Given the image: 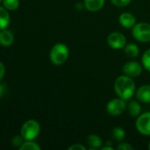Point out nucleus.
<instances>
[{"mask_svg":"<svg viewBox=\"0 0 150 150\" xmlns=\"http://www.w3.org/2000/svg\"><path fill=\"white\" fill-rule=\"evenodd\" d=\"M122 69L125 75L131 77H137L142 72V66L135 61H130L125 63Z\"/></svg>","mask_w":150,"mask_h":150,"instance_id":"6e6552de","label":"nucleus"},{"mask_svg":"<svg viewBox=\"0 0 150 150\" xmlns=\"http://www.w3.org/2000/svg\"><path fill=\"white\" fill-rule=\"evenodd\" d=\"M111 3L116 5V6H118V7H125V6H127L131 2L132 0H111Z\"/></svg>","mask_w":150,"mask_h":150,"instance_id":"4be33fe9","label":"nucleus"},{"mask_svg":"<svg viewBox=\"0 0 150 150\" xmlns=\"http://www.w3.org/2000/svg\"><path fill=\"white\" fill-rule=\"evenodd\" d=\"M133 36L135 40L140 42H149L150 41V24L146 22H141L135 24L132 31Z\"/></svg>","mask_w":150,"mask_h":150,"instance_id":"20e7f679","label":"nucleus"},{"mask_svg":"<svg viewBox=\"0 0 150 150\" xmlns=\"http://www.w3.org/2000/svg\"><path fill=\"white\" fill-rule=\"evenodd\" d=\"M135 82L131 76L126 75L118 76L114 83V90L118 98L128 100L130 99L135 92Z\"/></svg>","mask_w":150,"mask_h":150,"instance_id":"f257e3e1","label":"nucleus"},{"mask_svg":"<svg viewBox=\"0 0 150 150\" xmlns=\"http://www.w3.org/2000/svg\"><path fill=\"white\" fill-rule=\"evenodd\" d=\"M14 41L13 33L6 29L0 31V45L3 47H10Z\"/></svg>","mask_w":150,"mask_h":150,"instance_id":"9b49d317","label":"nucleus"},{"mask_svg":"<svg viewBox=\"0 0 150 150\" xmlns=\"http://www.w3.org/2000/svg\"><path fill=\"white\" fill-rule=\"evenodd\" d=\"M105 0H84V6L88 11H98L104 5Z\"/></svg>","mask_w":150,"mask_h":150,"instance_id":"f8f14e48","label":"nucleus"},{"mask_svg":"<svg viewBox=\"0 0 150 150\" xmlns=\"http://www.w3.org/2000/svg\"><path fill=\"white\" fill-rule=\"evenodd\" d=\"M10 24V14L8 10L4 6H0V31L6 29Z\"/></svg>","mask_w":150,"mask_h":150,"instance_id":"ddd939ff","label":"nucleus"},{"mask_svg":"<svg viewBox=\"0 0 150 150\" xmlns=\"http://www.w3.org/2000/svg\"><path fill=\"white\" fill-rule=\"evenodd\" d=\"M1 2H3V0H0V3H1Z\"/></svg>","mask_w":150,"mask_h":150,"instance_id":"c756f323","label":"nucleus"},{"mask_svg":"<svg viewBox=\"0 0 150 150\" xmlns=\"http://www.w3.org/2000/svg\"><path fill=\"white\" fill-rule=\"evenodd\" d=\"M20 150H41V147L33 141H27L19 147Z\"/></svg>","mask_w":150,"mask_h":150,"instance_id":"6ab92c4d","label":"nucleus"},{"mask_svg":"<svg viewBox=\"0 0 150 150\" xmlns=\"http://www.w3.org/2000/svg\"><path fill=\"white\" fill-rule=\"evenodd\" d=\"M40 130V124L34 120H29L23 124L20 129V134L24 140L33 141L39 135Z\"/></svg>","mask_w":150,"mask_h":150,"instance_id":"7ed1b4c3","label":"nucleus"},{"mask_svg":"<svg viewBox=\"0 0 150 150\" xmlns=\"http://www.w3.org/2000/svg\"><path fill=\"white\" fill-rule=\"evenodd\" d=\"M68 150H86V147H84L81 144L76 143V144H73V145L70 146L68 148Z\"/></svg>","mask_w":150,"mask_h":150,"instance_id":"b1692460","label":"nucleus"},{"mask_svg":"<svg viewBox=\"0 0 150 150\" xmlns=\"http://www.w3.org/2000/svg\"><path fill=\"white\" fill-rule=\"evenodd\" d=\"M118 150H133V147L132 145H130L129 143H126V142H122V143H119L118 148Z\"/></svg>","mask_w":150,"mask_h":150,"instance_id":"5701e85b","label":"nucleus"},{"mask_svg":"<svg viewBox=\"0 0 150 150\" xmlns=\"http://www.w3.org/2000/svg\"><path fill=\"white\" fill-rule=\"evenodd\" d=\"M136 98L142 103H150V85H142L136 91Z\"/></svg>","mask_w":150,"mask_h":150,"instance_id":"9d476101","label":"nucleus"},{"mask_svg":"<svg viewBox=\"0 0 150 150\" xmlns=\"http://www.w3.org/2000/svg\"><path fill=\"white\" fill-rule=\"evenodd\" d=\"M141 62H142L143 67H144L148 71H150V48L149 49H148V50L143 54Z\"/></svg>","mask_w":150,"mask_h":150,"instance_id":"aec40b11","label":"nucleus"},{"mask_svg":"<svg viewBox=\"0 0 150 150\" xmlns=\"http://www.w3.org/2000/svg\"><path fill=\"white\" fill-rule=\"evenodd\" d=\"M106 145H108V146H111V142H110V141H109V142H106Z\"/></svg>","mask_w":150,"mask_h":150,"instance_id":"cd10ccee","label":"nucleus"},{"mask_svg":"<svg viewBox=\"0 0 150 150\" xmlns=\"http://www.w3.org/2000/svg\"><path fill=\"white\" fill-rule=\"evenodd\" d=\"M128 112L132 117H139L141 112V107L138 101L132 100L128 104Z\"/></svg>","mask_w":150,"mask_h":150,"instance_id":"dca6fc26","label":"nucleus"},{"mask_svg":"<svg viewBox=\"0 0 150 150\" xmlns=\"http://www.w3.org/2000/svg\"><path fill=\"white\" fill-rule=\"evenodd\" d=\"M4 85L0 84V98H2V96L4 94Z\"/></svg>","mask_w":150,"mask_h":150,"instance_id":"a878e982","label":"nucleus"},{"mask_svg":"<svg viewBox=\"0 0 150 150\" xmlns=\"http://www.w3.org/2000/svg\"><path fill=\"white\" fill-rule=\"evenodd\" d=\"M87 143L90 147V149H97L102 148L103 142L101 138L96 134H90L87 139Z\"/></svg>","mask_w":150,"mask_h":150,"instance_id":"4468645a","label":"nucleus"},{"mask_svg":"<svg viewBox=\"0 0 150 150\" xmlns=\"http://www.w3.org/2000/svg\"><path fill=\"white\" fill-rule=\"evenodd\" d=\"M125 54L129 58H135L140 54V48L133 43L127 44L125 46Z\"/></svg>","mask_w":150,"mask_h":150,"instance_id":"2eb2a0df","label":"nucleus"},{"mask_svg":"<svg viewBox=\"0 0 150 150\" xmlns=\"http://www.w3.org/2000/svg\"><path fill=\"white\" fill-rule=\"evenodd\" d=\"M108 45L113 49H120L126 45V39L125 35L118 32H113L109 34L107 38Z\"/></svg>","mask_w":150,"mask_h":150,"instance_id":"423d86ee","label":"nucleus"},{"mask_svg":"<svg viewBox=\"0 0 150 150\" xmlns=\"http://www.w3.org/2000/svg\"><path fill=\"white\" fill-rule=\"evenodd\" d=\"M126 100L122 98H114L111 99L106 106L107 112L111 116H119L124 112V111L126 108V104L125 102Z\"/></svg>","mask_w":150,"mask_h":150,"instance_id":"39448f33","label":"nucleus"},{"mask_svg":"<svg viewBox=\"0 0 150 150\" xmlns=\"http://www.w3.org/2000/svg\"><path fill=\"white\" fill-rule=\"evenodd\" d=\"M4 74H5V68H4V65L0 62V81L3 79V77L4 76Z\"/></svg>","mask_w":150,"mask_h":150,"instance_id":"393cba45","label":"nucleus"},{"mask_svg":"<svg viewBox=\"0 0 150 150\" xmlns=\"http://www.w3.org/2000/svg\"><path fill=\"white\" fill-rule=\"evenodd\" d=\"M118 22L120 25L125 28H131L136 24V18L133 14L130 12H123L118 18Z\"/></svg>","mask_w":150,"mask_h":150,"instance_id":"1a4fd4ad","label":"nucleus"},{"mask_svg":"<svg viewBox=\"0 0 150 150\" xmlns=\"http://www.w3.org/2000/svg\"><path fill=\"white\" fill-rule=\"evenodd\" d=\"M3 4L8 11H15L19 6V0H3Z\"/></svg>","mask_w":150,"mask_h":150,"instance_id":"a211bd4d","label":"nucleus"},{"mask_svg":"<svg viewBox=\"0 0 150 150\" xmlns=\"http://www.w3.org/2000/svg\"><path fill=\"white\" fill-rule=\"evenodd\" d=\"M149 149H150V142H149Z\"/></svg>","mask_w":150,"mask_h":150,"instance_id":"c85d7f7f","label":"nucleus"},{"mask_svg":"<svg viewBox=\"0 0 150 150\" xmlns=\"http://www.w3.org/2000/svg\"><path fill=\"white\" fill-rule=\"evenodd\" d=\"M69 57V49L64 43L55 44L50 53V59L55 65H62Z\"/></svg>","mask_w":150,"mask_h":150,"instance_id":"f03ea898","label":"nucleus"},{"mask_svg":"<svg viewBox=\"0 0 150 150\" xmlns=\"http://www.w3.org/2000/svg\"><path fill=\"white\" fill-rule=\"evenodd\" d=\"M112 137L113 139L118 142H121L125 137H126V132L124 130V128L120 127H117L112 130Z\"/></svg>","mask_w":150,"mask_h":150,"instance_id":"f3484780","label":"nucleus"},{"mask_svg":"<svg viewBox=\"0 0 150 150\" xmlns=\"http://www.w3.org/2000/svg\"><path fill=\"white\" fill-rule=\"evenodd\" d=\"M136 128L143 135H150V112L141 114L136 120Z\"/></svg>","mask_w":150,"mask_h":150,"instance_id":"0eeeda50","label":"nucleus"},{"mask_svg":"<svg viewBox=\"0 0 150 150\" xmlns=\"http://www.w3.org/2000/svg\"><path fill=\"white\" fill-rule=\"evenodd\" d=\"M101 149L102 150H113V148L111 146H108V145H106L105 147H102Z\"/></svg>","mask_w":150,"mask_h":150,"instance_id":"bb28decb","label":"nucleus"},{"mask_svg":"<svg viewBox=\"0 0 150 150\" xmlns=\"http://www.w3.org/2000/svg\"><path fill=\"white\" fill-rule=\"evenodd\" d=\"M23 140H24V138L21 136V134L20 135H16V136H14L13 138H12V140H11V144L13 145V146H15V147H20L22 144H23Z\"/></svg>","mask_w":150,"mask_h":150,"instance_id":"412c9836","label":"nucleus"}]
</instances>
